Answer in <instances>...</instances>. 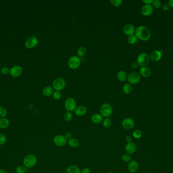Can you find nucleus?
Returning <instances> with one entry per match:
<instances>
[{
	"label": "nucleus",
	"mask_w": 173,
	"mask_h": 173,
	"mask_svg": "<svg viewBox=\"0 0 173 173\" xmlns=\"http://www.w3.org/2000/svg\"><path fill=\"white\" fill-rule=\"evenodd\" d=\"M135 34L137 39L144 41H147L151 37L150 30L145 26H140L138 27L135 30Z\"/></svg>",
	"instance_id": "f257e3e1"
},
{
	"label": "nucleus",
	"mask_w": 173,
	"mask_h": 173,
	"mask_svg": "<svg viewBox=\"0 0 173 173\" xmlns=\"http://www.w3.org/2000/svg\"><path fill=\"white\" fill-rule=\"evenodd\" d=\"M37 156L33 154L26 155L23 158V164L26 168H32L37 164Z\"/></svg>",
	"instance_id": "f03ea898"
},
{
	"label": "nucleus",
	"mask_w": 173,
	"mask_h": 173,
	"mask_svg": "<svg viewBox=\"0 0 173 173\" xmlns=\"http://www.w3.org/2000/svg\"><path fill=\"white\" fill-rule=\"evenodd\" d=\"M112 107L109 103L103 104L100 109V114L105 117L107 118L111 116L112 113Z\"/></svg>",
	"instance_id": "7ed1b4c3"
},
{
	"label": "nucleus",
	"mask_w": 173,
	"mask_h": 173,
	"mask_svg": "<svg viewBox=\"0 0 173 173\" xmlns=\"http://www.w3.org/2000/svg\"><path fill=\"white\" fill-rule=\"evenodd\" d=\"M150 62V57L146 53H141L137 58V62L139 66L146 67Z\"/></svg>",
	"instance_id": "20e7f679"
},
{
	"label": "nucleus",
	"mask_w": 173,
	"mask_h": 173,
	"mask_svg": "<svg viewBox=\"0 0 173 173\" xmlns=\"http://www.w3.org/2000/svg\"><path fill=\"white\" fill-rule=\"evenodd\" d=\"M68 64L69 68L72 69H76L81 64V60L77 56H72L69 58L68 61Z\"/></svg>",
	"instance_id": "39448f33"
},
{
	"label": "nucleus",
	"mask_w": 173,
	"mask_h": 173,
	"mask_svg": "<svg viewBox=\"0 0 173 173\" xmlns=\"http://www.w3.org/2000/svg\"><path fill=\"white\" fill-rule=\"evenodd\" d=\"M65 108L67 112H72L76 109V101L72 97H68L64 103Z\"/></svg>",
	"instance_id": "423d86ee"
},
{
	"label": "nucleus",
	"mask_w": 173,
	"mask_h": 173,
	"mask_svg": "<svg viewBox=\"0 0 173 173\" xmlns=\"http://www.w3.org/2000/svg\"><path fill=\"white\" fill-rule=\"evenodd\" d=\"M53 89L55 90L60 91L62 90L65 86V81L61 78H56L52 83Z\"/></svg>",
	"instance_id": "0eeeda50"
},
{
	"label": "nucleus",
	"mask_w": 173,
	"mask_h": 173,
	"mask_svg": "<svg viewBox=\"0 0 173 173\" xmlns=\"http://www.w3.org/2000/svg\"><path fill=\"white\" fill-rule=\"evenodd\" d=\"M128 81L130 84H135L139 83L141 80V76L137 72H132L128 76Z\"/></svg>",
	"instance_id": "6e6552de"
},
{
	"label": "nucleus",
	"mask_w": 173,
	"mask_h": 173,
	"mask_svg": "<svg viewBox=\"0 0 173 173\" xmlns=\"http://www.w3.org/2000/svg\"><path fill=\"white\" fill-rule=\"evenodd\" d=\"M53 142L58 147L64 146L67 143V140L64 136L61 135H56L53 139Z\"/></svg>",
	"instance_id": "1a4fd4ad"
},
{
	"label": "nucleus",
	"mask_w": 173,
	"mask_h": 173,
	"mask_svg": "<svg viewBox=\"0 0 173 173\" xmlns=\"http://www.w3.org/2000/svg\"><path fill=\"white\" fill-rule=\"evenodd\" d=\"M39 43V41L35 36H31L26 40L25 46L28 49H32L37 46Z\"/></svg>",
	"instance_id": "9d476101"
},
{
	"label": "nucleus",
	"mask_w": 173,
	"mask_h": 173,
	"mask_svg": "<svg viewBox=\"0 0 173 173\" xmlns=\"http://www.w3.org/2000/svg\"><path fill=\"white\" fill-rule=\"evenodd\" d=\"M122 127L126 129H131L135 126V121L131 118H126L122 122Z\"/></svg>",
	"instance_id": "9b49d317"
},
{
	"label": "nucleus",
	"mask_w": 173,
	"mask_h": 173,
	"mask_svg": "<svg viewBox=\"0 0 173 173\" xmlns=\"http://www.w3.org/2000/svg\"><path fill=\"white\" fill-rule=\"evenodd\" d=\"M22 73V69L20 66L15 65L10 69V74L13 77H18Z\"/></svg>",
	"instance_id": "f8f14e48"
},
{
	"label": "nucleus",
	"mask_w": 173,
	"mask_h": 173,
	"mask_svg": "<svg viewBox=\"0 0 173 173\" xmlns=\"http://www.w3.org/2000/svg\"><path fill=\"white\" fill-rule=\"evenodd\" d=\"M125 151L128 154H133L136 151L137 146L134 142L127 143L125 146Z\"/></svg>",
	"instance_id": "ddd939ff"
},
{
	"label": "nucleus",
	"mask_w": 173,
	"mask_h": 173,
	"mask_svg": "<svg viewBox=\"0 0 173 173\" xmlns=\"http://www.w3.org/2000/svg\"><path fill=\"white\" fill-rule=\"evenodd\" d=\"M123 31L126 35L130 36L134 35V33L135 32V29L131 24L127 23L124 27Z\"/></svg>",
	"instance_id": "4468645a"
},
{
	"label": "nucleus",
	"mask_w": 173,
	"mask_h": 173,
	"mask_svg": "<svg viewBox=\"0 0 173 173\" xmlns=\"http://www.w3.org/2000/svg\"><path fill=\"white\" fill-rule=\"evenodd\" d=\"M141 13L144 16H149L153 12V7L151 5H144L141 8Z\"/></svg>",
	"instance_id": "2eb2a0df"
},
{
	"label": "nucleus",
	"mask_w": 173,
	"mask_h": 173,
	"mask_svg": "<svg viewBox=\"0 0 173 173\" xmlns=\"http://www.w3.org/2000/svg\"><path fill=\"white\" fill-rule=\"evenodd\" d=\"M162 51L154 50L152 51L150 54V59L154 62H157L161 59Z\"/></svg>",
	"instance_id": "dca6fc26"
},
{
	"label": "nucleus",
	"mask_w": 173,
	"mask_h": 173,
	"mask_svg": "<svg viewBox=\"0 0 173 173\" xmlns=\"http://www.w3.org/2000/svg\"><path fill=\"white\" fill-rule=\"evenodd\" d=\"M128 168L130 172L136 173L138 170V163L136 160H131L128 165Z\"/></svg>",
	"instance_id": "f3484780"
},
{
	"label": "nucleus",
	"mask_w": 173,
	"mask_h": 173,
	"mask_svg": "<svg viewBox=\"0 0 173 173\" xmlns=\"http://www.w3.org/2000/svg\"><path fill=\"white\" fill-rule=\"evenodd\" d=\"M87 112V109L84 106H80L76 108L74 110L75 115L78 117H81L85 115Z\"/></svg>",
	"instance_id": "a211bd4d"
},
{
	"label": "nucleus",
	"mask_w": 173,
	"mask_h": 173,
	"mask_svg": "<svg viewBox=\"0 0 173 173\" xmlns=\"http://www.w3.org/2000/svg\"><path fill=\"white\" fill-rule=\"evenodd\" d=\"M10 122L7 118H0V129H5L9 127Z\"/></svg>",
	"instance_id": "6ab92c4d"
},
{
	"label": "nucleus",
	"mask_w": 173,
	"mask_h": 173,
	"mask_svg": "<svg viewBox=\"0 0 173 173\" xmlns=\"http://www.w3.org/2000/svg\"><path fill=\"white\" fill-rule=\"evenodd\" d=\"M91 120L95 124H99L103 121V116L98 113H96L91 117Z\"/></svg>",
	"instance_id": "aec40b11"
},
{
	"label": "nucleus",
	"mask_w": 173,
	"mask_h": 173,
	"mask_svg": "<svg viewBox=\"0 0 173 173\" xmlns=\"http://www.w3.org/2000/svg\"><path fill=\"white\" fill-rule=\"evenodd\" d=\"M140 73L142 76L147 78L150 76L151 74V71L148 67H141L140 69Z\"/></svg>",
	"instance_id": "412c9836"
},
{
	"label": "nucleus",
	"mask_w": 173,
	"mask_h": 173,
	"mask_svg": "<svg viewBox=\"0 0 173 173\" xmlns=\"http://www.w3.org/2000/svg\"><path fill=\"white\" fill-rule=\"evenodd\" d=\"M128 74L126 72L124 71H120L118 72L116 74V77L119 81L121 82H124L126 81L128 79Z\"/></svg>",
	"instance_id": "4be33fe9"
},
{
	"label": "nucleus",
	"mask_w": 173,
	"mask_h": 173,
	"mask_svg": "<svg viewBox=\"0 0 173 173\" xmlns=\"http://www.w3.org/2000/svg\"><path fill=\"white\" fill-rule=\"evenodd\" d=\"M53 92H54L53 88L50 86H46L43 90V95L46 97L51 96V95H53Z\"/></svg>",
	"instance_id": "5701e85b"
},
{
	"label": "nucleus",
	"mask_w": 173,
	"mask_h": 173,
	"mask_svg": "<svg viewBox=\"0 0 173 173\" xmlns=\"http://www.w3.org/2000/svg\"><path fill=\"white\" fill-rule=\"evenodd\" d=\"M66 173H81V171L78 166L72 165L67 168Z\"/></svg>",
	"instance_id": "b1692460"
},
{
	"label": "nucleus",
	"mask_w": 173,
	"mask_h": 173,
	"mask_svg": "<svg viewBox=\"0 0 173 173\" xmlns=\"http://www.w3.org/2000/svg\"><path fill=\"white\" fill-rule=\"evenodd\" d=\"M68 143L70 147L72 148L78 147L80 144L78 139L76 138H71L68 140Z\"/></svg>",
	"instance_id": "393cba45"
},
{
	"label": "nucleus",
	"mask_w": 173,
	"mask_h": 173,
	"mask_svg": "<svg viewBox=\"0 0 173 173\" xmlns=\"http://www.w3.org/2000/svg\"><path fill=\"white\" fill-rule=\"evenodd\" d=\"M86 53H87V49L84 46H81L80 47H79L77 51V54L79 58L83 57L86 54Z\"/></svg>",
	"instance_id": "a878e982"
},
{
	"label": "nucleus",
	"mask_w": 173,
	"mask_h": 173,
	"mask_svg": "<svg viewBox=\"0 0 173 173\" xmlns=\"http://www.w3.org/2000/svg\"><path fill=\"white\" fill-rule=\"evenodd\" d=\"M27 170L28 168H26L23 164H21L17 166L15 168V172L16 173H26Z\"/></svg>",
	"instance_id": "bb28decb"
},
{
	"label": "nucleus",
	"mask_w": 173,
	"mask_h": 173,
	"mask_svg": "<svg viewBox=\"0 0 173 173\" xmlns=\"http://www.w3.org/2000/svg\"><path fill=\"white\" fill-rule=\"evenodd\" d=\"M123 91L126 94H130L132 91V87L129 83L125 84L123 86Z\"/></svg>",
	"instance_id": "cd10ccee"
},
{
	"label": "nucleus",
	"mask_w": 173,
	"mask_h": 173,
	"mask_svg": "<svg viewBox=\"0 0 173 173\" xmlns=\"http://www.w3.org/2000/svg\"><path fill=\"white\" fill-rule=\"evenodd\" d=\"M138 40V39L137 38L136 36L135 35H133L131 36H130L128 38V42L130 44H134L136 43L137 41Z\"/></svg>",
	"instance_id": "c85d7f7f"
},
{
	"label": "nucleus",
	"mask_w": 173,
	"mask_h": 173,
	"mask_svg": "<svg viewBox=\"0 0 173 173\" xmlns=\"http://www.w3.org/2000/svg\"><path fill=\"white\" fill-rule=\"evenodd\" d=\"M103 126L106 129H109L111 127L112 125V122L110 119L108 118H106L103 121Z\"/></svg>",
	"instance_id": "c756f323"
},
{
	"label": "nucleus",
	"mask_w": 173,
	"mask_h": 173,
	"mask_svg": "<svg viewBox=\"0 0 173 173\" xmlns=\"http://www.w3.org/2000/svg\"><path fill=\"white\" fill-rule=\"evenodd\" d=\"M142 135V132L141 131H140L139 129L135 130L133 133V136L134 137V138L137 139L140 138Z\"/></svg>",
	"instance_id": "7c9ffc66"
},
{
	"label": "nucleus",
	"mask_w": 173,
	"mask_h": 173,
	"mask_svg": "<svg viewBox=\"0 0 173 173\" xmlns=\"http://www.w3.org/2000/svg\"><path fill=\"white\" fill-rule=\"evenodd\" d=\"M7 115L6 109L3 107H0V118L6 117Z\"/></svg>",
	"instance_id": "2f4dec72"
},
{
	"label": "nucleus",
	"mask_w": 173,
	"mask_h": 173,
	"mask_svg": "<svg viewBox=\"0 0 173 173\" xmlns=\"http://www.w3.org/2000/svg\"><path fill=\"white\" fill-rule=\"evenodd\" d=\"M7 137L4 134L0 133V146L4 145L6 143Z\"/></svg>",
	"instance_id": "473e14b6"
},
{
	"label": "nucleus",
	"mask_w": 173,
	"mask_h": 173,
	"mask_svg": "<svg viewBox=\"0 0 173 173\" xmlns=\"http://www.w3.org/2000/svg\"><path fill=\"white\" fill-rule=\"evenodd\" d=\"M52 95H53L54 99H56V100L60 99L61 97V95H62L60 91H57V90H55V91H54Z\"/></svg>",
	"instance_id": "72a5a7b5"
},
{
	"label": "nucleus",
	"mask_w": 173,
	"mask_h": 173,
	"mask_svg": "<svg viewBox=\"0 0 173 173\" xmlns=\"http://www.w3.org/2000/svg\"><path fill=\"white\" fill-rule=\"evenodd\" d=\"M72 117H73L72 114L70 112H67L66 113H65L64 115V118L65 120H66V121H70V120H72Z\"/></svg>",
	"instance_id": "f704fd0d"
},
{
	"label": "nucleus",
	"mask_w": 173,
	"mask_h": 173,
	"mask_svg": "<svg viewBox=\"0 0 173 173\" xmlns=\"http://www.w3.org/2000/svg\"><path fill=\"white\" fill-rule=\"evenodd\" d=\"M122 159L123 162H130L131 161L132 158L129 154H125L122 155Z\"/></svg>",
	"instance_id": "c9c22d12"
},
{
	"label": "nucleus",
	"mask_w": 173,
	"mask_h": 173,
	"mask_svg": "<svg viewBox=\"0 0 173 173\" xmlns=\"http://www.w3.org/2000/svg\"><path fill=\"white\" fill-rule=\"evenodd\" d=\"M110 2H111V4L114 6L118 7L122 5V0H111Z\"/></svg>",
	"instance_id": "e433bc0d"
},
{
	"label": "nucleus",
	"mask_w": 173,
	"mask_h": 173,
	"mask_svg": "<svg viewBox=\"0 0 173 173\" xmlns=\"http://www.w3.org/2000/svg\"><path fill=\"white\" fill-rule=\"evenodd\" d=\"M152 6L155 9H159L160 7H161V2L159 0H155L152 3Z\"/></svg>",
	"instance_id": "4c0bfd02"
},
{
	"label": "nucleus",
	"mask_w": 173,
	"mask_h": 173,
	"mask_svg": "<svg viewBox=\"0 0 173 173\" xmlns=\"http://www.w3.org/2000/svg\"><path fill=\"white\" fill-rule=\"evenodd\" d=\"M1 73L3 75H7L10 74V69L7 67H3L1 69Z\"/></svg>",
	"instance_id": "58836bf2"
},
{
	"label": "nucleus",
	"mask_w": 173,
	"mask_h": 173,
	"mask_svg": "<svg viewBox=\"0 0 173 173\" xmlns=\"http://www.w3.org/2000/svg\"><path fill=\"white\" fill-rule=\"evenodd\" d=\"M169 8H170V6L167 3H164L162 6V9L164 10H165V11L168 10L169 9Z\"/></svg>",
	"instance_id": "ea45409f"
},
{
	"label": "nucleus",
	"mask_w": 173,
	"mask_h": 173,
	"mask_svg": "<svg viewBox=\"0 0 173 173\" xmlns=\"http://www.w3.org/2000/svg\"><path fill=\"white\" fill-rule=\"evenodd\" d=\"M64 136L65 137V138H66L67 140H68L69 139L72 138V134L70 132H68L66 134H65V135Z\"/></svg>",
	"instance_id": "a19ab883"
},
{
	"label": "nucleus",
	"mask_w": 173,
	"mask_h": 173,
	"mask_svg": "<svg viewBox=\"0 0 173 173\" xmlns=\"http://www.w3.org/2000/svg\"><path fill=\"white\" fill-rule=\"evenodd\" d=\"M81 173H91V171L88 168H85L81 171Z\"/></svg>",
	"instance_id": "79ce46f5"
},
{
	"label": "nucleus",
	"mask_w": 173,
	"mask_h": 173,
	"mask_svg": "<svg viewBox=\"0 0 173 173\" xmlns=\"http://www.w3.org/2000/svg\"><path fill=\"white\" fill-rule=\"evenodd\" d=\"M144 3H145L146 5H150L152 4L153 2V0H143L142 1Z\"/></svg>",
	"instance_id": "37998d69"
},
{
	"label": "nucleus",
	"mask_w": 173,
	"mask_h": 173,
	"mask_svg": "<svg viewBox=\"0 0 173 173\" xmlns=\"http://www.w3.org/2000/svg\"><path fill=\"white\" fill-rule=\"evenodd\" d=\"M139 67L138 64L137 62H134L132 64V67L134 69H136Z\"/></svg>",
	"instance_id": "c03bdc74"
},
{
	"label": "nucleus",
	"mask_w": 173,
	"mask_h": 173,
	"mask_svg": "<svg viewBox=\"0 0 173 173\" xmlns=\"http://www.w3.org/2000/svg\"><path fill=\"white\" fill-rule=\"evenodd\" d=\"M125 139H126V141H127L128 143H130V142H132V138L130 136H127L126 137Z\"/></svg>",
	"instance_id": "a18cd8bd"
},
{
	"label": "nucleus",
	"mask_w": 173,
	"mask_h": 173,
	"mask_svg": "<svg viewBox=\"0 0 173 173\" xmlns=\"http://www.w3.org/2000/svg\"><path fill=\"white\" fill-rule=\"evenodd\" d=\"M168 4L170 6V7H173V0H169L168 2Z\"/></svg>",
	"instance_id": "49530a36"
},
{
	"label": "nucleus",
	"mask_w": 173,
	"mask_h": 173,
	"mask_svg": "<svg viewBox=\"0 0 173 173\" xmlns=\"http://www.w3.org/2000/svg\"><path fill=\"white\" fill-rule=\"evenodd\" d=\"M0 173H7V171L3 168L0 169Z\"/></svg>",
	"instance_id": "de8ad7c7"
},
{
	"label": "nucleus",
	"mask_w": 173,
	"mask_h": 173,
	"mask_svg": "<svg viewBox=\"0 0 173 173\" xmlns=\"http://www.w3.org/2000/svg\"><path fill=\"white\" fill-rule=\"evenodd\" d=\"M113 173V172H109V173Z\"/></svg>",
	"instance_id": "09e8293b"
}]
</instances>
